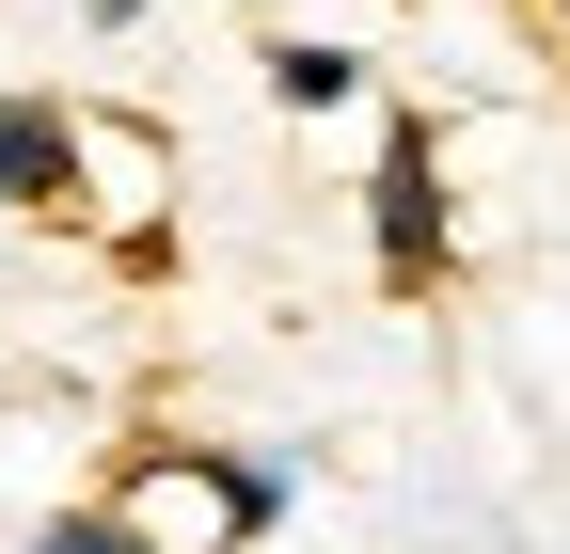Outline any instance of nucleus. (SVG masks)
Returning <instances> with one entry per match:
<instances>
[{
    "label": "nucleus",
    "instance_id": "nucleus-1",
    "mask_svg": "<svg viewBox=\"0 0 570 554\" xmlns=\"http://www.w3.org/2000/svg\"><path fill=\"white\" fill-rule=\"evenodd\" d=\"M285 492H302V475L254 459V444H142V459L111 475V523H127L142 554H238V538L285 523Z\"/></svg>",
    "mask_w": 570,
    "mask_h": 554
},
{
    "label": "nucleus",
    "instance_id": "nucleus-2",
    "mask_svg": "<svg viewBox=\"0 0 570 554\" xmlns=\"http://www.w3.org/2000/svg\"><path fill=\"white\" fill-rule=\"evenodd\" d=\"M365 269L396 301H428L460 269V190H444V127L428 111H381V159H365Z\"/></svg>",
    "mask_w": 570,
    "mask_h": 554
},
{
    "label": "nucleus",
    "instance_id": "nucleus-3",
    "mask_svg": "<svg viewBox=\"0 0 570 554\" xmlns=\"http://www.w3.org/2000/svg\"><path fill=\"white\" fill-rule=\"evenodd\" d=\"M0 206H80V111L0 96Z\"/></svg>",
    "mask_w": 570,
    "mask_h": 554
},
{
    "label": "nucleus",
    "instance_id": "nucleus-4",
    "mask_svg": "<svg viewBox=\"0 0 570 554\" xmlns=\"http://www.w3.org/2000/svg\"><path fill=\"white\" fill-rule=\"evenodd\" d=\"M269 96L285 111H348V96H365V48H348V32H269Z\"/></svg>",
    "mask_w": 570,
    "mask_h": 554
},
{
    "label": "nucleus",
    "instance_id": "nucleus-5",
    "mask_svg": "<svg viewBox=\"0 0 570 554\" xmlns=\"http://www.w3.org/2000/svg\"><path fill=\"white\" fill-rule=\"evenodd\" d=\"M17 554H142V538H127V523H111V507H63V523H32V538H17Z\"/></svg>",
    "mask_w": 570,
    "mask_h": 554
},
{
    "label": "nucleus",
    "instance_id": "nucleus-6",
    "mask_svg": "<svg viewBox=\"0 0 570 554\" xmlns=\"http://www.w3.org/2000/svg\"><path fill=\"white\" fill-rule=\"evenodd\" d=\"M80 17H96V32H127V17H159V0H80Z\"/></svg>",
    "mask_w": 570,
    "mask_h": 554
},
{
    "label": "nucleus",
    "instance_id": "nucleus-7",
    "mask_svg": "<svg viewBox=\"0 0 570 554\" xmlns=\"http://www.w3.org/2000/svg\"><path fill=\"white\" fill-rule=\"evenodd\" d=\"M539 32H554V48H570V0H539Z\"/></svg>",
    "mask_w": 570,
    "mask_h": 554
}]
</instances>
